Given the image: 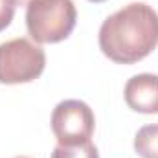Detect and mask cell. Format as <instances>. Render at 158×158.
Segmentation results:
<instances>
[{"mask_svg":"<svg viewBox=\"0 0 158 158\" xmlns=\"http://www.w3.org/2000/svg\"><path fill=\"white\" fill-rule=\"evenodd\" d=\"M99 50L118 64H134L158 46V13L145 2H131L109 15L98 33Z\"/></svg>","mask_w":158,"mask_h":158,"instance_id":"6da1fadb","label":"cell"},{"mask_svg":"<svg viewBox=\"0 0 158 158\" xmlns=\"http://www.w3.org/2000/svg\"><path fill=\"white\" fill-rule=\"evenodd\" d=\"M77 22L72 0H31L26 6L28 35L37 44H55L68 39Z\"/></svg>","mask_w":158,"mask_h":158,"instance_id":"7a4b0ae2","label":"cell"},{"mask_svg":"<svg viewBox=\"0 0 158 158\" xmlns=\"http://www.w3.org/2000/svg\"><path fill=\"white\" fill-rule=\"evenodd\" d=\"M46 68V53L28 39H11L0 44V83H31Z\"/></svg>","mask_w":158,"mask_h":158,"instance_id":"3957f363","label":"cell"},{"mask_svg":"<svg viewBox=\"0 0 158 158\" xmlns=\"http://www.w3.org/2000/svg\"><path fill=\"white\" fill-rule=\"evenodd\" d=\"M52 132L61 145H77L90 142L96 118L92 109L81 99H64L52 112Z\"/></svg>","mask_w":158,"mask_h":158,"instance_id":"277c9868","label":"cell"},{"mask_svg":"<svg viewBox=\"0 0 158 158\" xmlns=\"http://www.w3.org/2000/svg\"><path fill=\"white\" fill-rule=\"evenodd\" d=\"M125 103L140 114H158V76L136 74L125 83Z\"/></svg>","mask_w":158,"mask_h":158,"instance_id":"5b68a950","label":"cell"},{"mask_svg":"<svg viewBox=\"0 0 158 158\" xmlns=\"http://www.w3.org/2000/svg\"><path fill=\"white\" fill-rule=\"evenodd\" d=\"M134 151L142 158H158V123L138 129L134 136Z\"/></svg>","mask_w":158,"mask_h":158,"instance_id":"8992f818","label":"cell"},{"mask_svg":"<svg viewBox=\"0 0 158 158\" xmlns=\"http://www.w3.org/2000/svg\"><path fill=\"white\" fill-rule=\"evenodd\" d=\"M52 158H99L98 147L92 142L77 145H57L52 153Z\"/></svg>","mask_w":158,"mask_h":158,"instance_id":"52a82bcc","label":"cell"},{"mask_svg":"<svg viewBox=\"0 0 158 158\" xmlns=\"http://www.w3.org/2000/svg\"><path fill=\"white\" fill-rule=\"evenodd\" d=\"M15 9H17L15 0H0V31H4L11 24L15 17Z\"/></svg>","mask_w":158,"mask_h":158,"instance_id":"ba28073f","label":"cell"},{"mask_svg":"<svg viewBox=\"0 0 158 158\" xmlns=\"http://www.w3.org/2000/svg\"><path fill=\"white\" fill-rule=\"evenodd\" d=\"M15 2H17V6H28L31 0H15Z\"/></svg>","mask_w":158,"mask_h":158,"instance_id":"9c48e42d","label":"cell"},{"mask_svg":"<svg viewBox=\"0 0 158 158\" xmlns=\"http://www.w3.org/2000/svg\"><path fill=\"white\" fill-rule=\"evenodd\" d=\"M88 2H94V4H101V2H105V0H88Z\"/></svg>","mask_w":158,"mask_h":158,"instance_id":"30bf717a","label":"cell"},{"mask_svg":"<svg viewBox=\"0 0 158 158\" xmlns=\"http://www.w3.org/2000/svg\"><path fill=\"white\" fill-rule=\"evenodd\" d=\"M17 158H28V156H17Z\"/></svg>","mask_w":158,"mask_h":158,"instance_id":"8fae6325","label":"cell"}]
</instances>
